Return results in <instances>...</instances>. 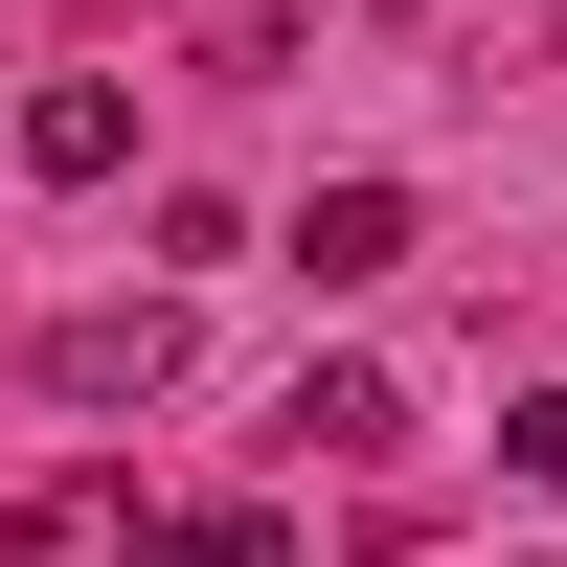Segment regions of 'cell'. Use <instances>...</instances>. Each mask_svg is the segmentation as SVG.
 <instances>
[{
	"label": "cell",
	"instance_id": "277c9868",
	"mask_svg": "<svg viewBox=\"0 0 567 567\" xmlns=\"http://www.w3.org/2000/svg\"><path fill=\"white\" fill-rule=\"evenodd\" d=\"M136 567H296V545H272V499H182V523H136Z\"/></svg>",
	"mask_w": 567,
	"mask_h": 567
},
{
	"label": "cell",
	"instance_id": "5b68a950",
	"mask_svg": "<svg viewBox=\"0 0 567 567\" xmlns=\"http://www.w3.org/2000/svg\"><path fill=\"white\" fill-rule=\"evenodd\" d=\"M296 432H318V454H386L409 409H386V363H318V386H296Z\"/></svg>",
	"mask_w": 567,
	"mask_h": 567
},
{
	"label": "cell",
	"instance_id": "6da1fadb",
	"mask_svg": "<svg viewBox=\"0 0 567 567\" xmlns=\"http://www.w3.org/2000/svg\"><path fill=\"white\" fill-rule=\"evenodd\" d=\"M45 409H159L182 386V296H114V318H45V363H23Z\"/></svg>",
	"mask_w": 567,
	"mask_h": 567
},
{
	"label": "cell",
	"instance_id": "8992f818",
	"mask_svg": "<svg viewBox=\"0 0 567 567\" xmlns=\"http://www.w3.org/2000/svg\"><path fill=\"white\" fill-rule=\"evenodd\" d=\"M499 477H523V499H567V386H545V409H499Z\"/></svg>",
	"mask_w": 567,
	"mask_h": 567
},
{
	"label": "cell",
	"instance_id": "3957f363",
	"mask_svg": "<svg viewBox=\"0 0 567 567\" xmlns=\"http://www.w3.org/2000/svg\"><path fill=\"white\" fill-rule=\"evenodd\" d=\"M23 159H45V182H114V159H136V91H114V69L23 91Z\"/></svg>",
	"mask_w": 567,
	"mask_h": 567
},
{
	"label": "cell",
	"instance_id": "7a4b0ae2",
	"mask_svg": "<svg viewBox=\"0 0 567 567\" xmlns=\"http://www.w3.org/2000/svg\"><path fill=\"white\" fill-rule=\"evenodd\" d=\"M296 272H318V296L409 272V182H318V205H296Z\"/></svg>",
	"mask_w": 567,
	"mask_h": 567
}]
</instances>
